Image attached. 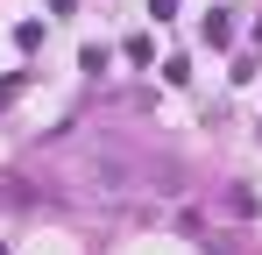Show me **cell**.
<instances>
[{
  "mask_svg": "<svg viewBox=\"0 0 262 255\" xmlns=\"http://www.w3.org/2000/svg\"><path fill=\"white\" fill-rule=\"evenodd\" d=\"M36 177L43 192L71 199V206H128L142 192H184V170L177 156L135 142V135H114V128H85V135H57L43 156H36Z\"/></svg>",
  "mask_w": 262,
  "mask_h": 255,
  "instance_id": "1",
  "label": "cell"
},
{
  "mask_svg": "<svg viewBox=\"0 0 262 255\" xmlns=\"http://www.w3.org/2000/svg\"><path fill=\"white\" fill-rule=\"evenodd\" d=\"M14 199H21V192H7V184H0V213H7V206H14Z\"/></svg>",
  "mask_w": 262,
  "mask_h": 255,
  "instance_id": "2",
  "label": "cell"
}]
</instances>
